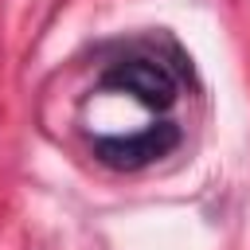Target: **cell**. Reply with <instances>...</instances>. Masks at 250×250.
I'll return each mask as SVG.
<instances>
[{
  "label": "cell",
  "instance_id": "1",
  "mask_svg": "<svg viewBox=\"0 0 250 250\" xmlns=\"http://www.w3.org/2000/svg\"><path fill=\"white\" fill-rule=\"evenodd\" d=\"M191 90V62L168 35H141L117 47L86 102V129L102 164L137 172L168 156L184 129L176 105Z\"/></svg>",
  "mask_w": 250,
  "mask_h": 250
}]
</instances>
